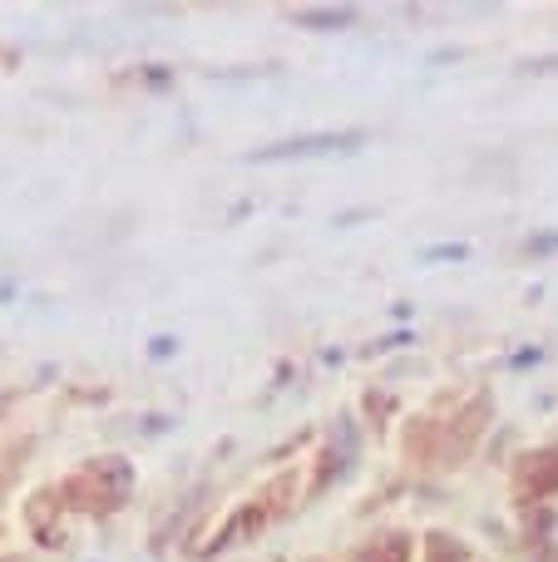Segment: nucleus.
<instances>
[{"label":"nucleus","mask_w":558,"mask_h":562,"mask_svg":"<svg viewBox=\"0 0 558 562\" xmlns=\"http://www.w3.org/2000/svg\"><path fill=\"white\" fill-rule=\"evenodd\" d=\"M361 134H312V138H287V144L257 148V164H277V158H316V154H356Z\"/></svg>","instance_id":"nucleus-1"},{"label":"nucleus","mask_w":558,"mask_h":562,"mask_svg":"<svg viewBox=\"0 0 558 562\" xmlns=\"http://www.w3.org/2000/svg\"><path fill=\"white\" fill-rule=\"evenodd\" d=\"M514 479H520L524 494H554L558 488V449H534V454H524L520 469H514Z\"/></svg>","instance_id":"nucleus-2"},{"label":"nucleus","mask_w":558,"mask_h":562,"mask_svg":"<svg viewBox=\"0 0 558 562\" xmlns=\"http://www.w3.org/2000/svg\"><path fill=\"white\" fill-rule=\"evenodd\" d=\"M405 558H411V538H405V533L376 538V543L361 553V562H405Z\"/></svg>","instance_id":"nucleus-3"},{"label":"nucleus","mask_w":558,"mask_h":562,"mask_svg":"<svg viewBox=\"0 0 558 562\" xmlns=\"http://www.w3.org/2000/svg\"><path fill=\"white\" fill-rule=\"evenodd\" d=\"M351 15H356V10H302V15H297V20H302V25H351Z\"/></svg>","instance_id":"nucleus-4"},{"label":"nucleus","mask_w":558,"mask_h":562,"mask_svg":"<svg viewBox=\"0 0 558 562\" xmlns=\"http://www.w3.org/2000/svg\"><path fill=\"white\" fill-rule=\"evenodd\" d=\"M544 247H558V233H544V237H534V243H529V252H544Z\"/></svg>","instance_id":"nucleus-5"},{"label":"nucleus","mask_w":558,"mask_h":562,"mask_svg":"<svg viewBox=\"0 0 558 562\" xmlns=\"http://www.w3.org/2000/svg\"><path fill=\"white\" fill-rule=\"evenodd\" d=\"M431 257H445V262H455V257H465V247H435Z\"/></svg>","instance_id":"nucleus-6"}]
</instances>
